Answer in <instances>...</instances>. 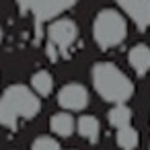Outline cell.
I'll use <instances>...</instances> for the list:
<instances>
[{
  "mask_svg": "<svg viewBox=\"0 0 150 150\" xmlns=\"http://www.w3.org/2000/svg\"><path fill=\"white\" fill-rule=\"evenodd\" d=\"M41 109L39 95L25 84H11L0 97V125L15 129L21 119H33Z\"/></svg>",
  "mask_w": 150,
  "mask_h": 150,
  "instance_id": "cell-1",
  "label": "cell"
},
{
  "mask_svg": "<svg viewBox=\"0 0 150 150\" xmlns=\"http://www.w3.org/2000/svg\"><path fill=\"white\" fill-rule=\"evenodd\" d=\"M91 78H93V86L99 93V97L109 101V103L121 105L134 95V84L127 78V74L111 62L95 64Z\"/></svg>",
  "mask_w": 150,
  "mask_h": 150,
  "instance_id": "cell-2",
  "label": "cell"
},
{
  "mask_svg": "<svg viewBox=\"0 0 150 150\" xmlns=\"http://www.w3.org/2000/svg\"><path fill=\"white\" fill-rule=\"evenodd\" d=\"M127 37V21L115 8H103L93 21V39L99 47L111 50L117 47Z\"/></svg>",
  "mask_w": 150,
  "mask_h": 150,
  "instance_id": "cell-3",
  "label": "cell"
},
{
  "mask_svg": "<svg viewBox=\"0 0 150 150\" xmlns=\"http://www.w3.org/2000/svg\"><path fill=\"white\" fill-rule=\"evenodd\" d=\"M76 37H78V25L68 17H60L52 21L47 27V39L60 50L70 47L76 41Z\"/></svg>",
  "mask_w": 150,
  "mask_h": 150,
  "instance_id": "cell-4",
  "label": "cell"
},
{
  "mask_svg": "<svg viewBox=\"0 0 150 150\" xmlns=\"http://www.w3.org/2000/svg\"><path fill=\"white\" fill-rule=\"evenodd\" d=\"M58 103L66 111H82L88 105V91L78 82H68L60 88Z\"/></svg>",
  "mask_w": 150,
  "mask_h": 150,
  "instance_id": "cell-5",
  "label": "cell"
},
{
  "mask_svg": "<svg viewBox=\"0 0 150 150\" xmlns=\"http://www.w3.org/2000/svg\"><path fill=\"white\" fill-rule=\"evenodd\" d=\"M17 2L23 11L35 13L39 19H50V17H56L58 13L70 8L74 4V0H17Z\"/></svg>",
  "mask_w": 150,
  "mask_h": 150,
  "instance_id": "cell-6",
  "label": "cell"
},
{
  "mask_svg": "<svg viewBox=\"0 0 150 150\" xmlns=\"http://www.w3.org/2000/svg\"><path fill=\"white\" fill-rule=\"evenodd\" d=\"M117 4L138 27L150 25V0H117Z\"/></svg>",
  "mask_w": 150,
  "mask_h": 150,
  "instance_id": "cell-7",
  "label": "cell"
},
{
  "mask_svg": "<svg viewBox=\"0 0 150 150\" xmlns=\"http://www.w3.org/2000/svg\"><path fill=\"white\" fill-rule=\"evenodd\" d=\"M127 60H129V66L138 72V74H146L150 72V47L144 45V43H138L129 50L127 54Z\"/></svg>",
  "mask_w": 150,
  "mask_h": 150,
  "instance_id": "cell-8",
  "label": "cell"
},
{
  "mask_svg": "<svg viewBox=\"0 0 150 150\" xmlns=\"http://www.w3.org/2000/svg\"><path fill=\"white\" fill-rule=\"evenodd\" d=\"M50 127H52V132H54L56 136L68 138V136H72V134H74L76 123H74V117H72L70 113L62 111V113L52 115V119H50Z\"/></svg>",
  "mask_w": 150,
  "mask_h": 150,
  "instance_id": "cell-9",
  "label": "cell"
},
{
  "mask_svg": "<svg viewBox=\"0 0 150 150\" xmlns=\"http://www.w3.org/2000/svg\"><path fill=\"white\" fill-rule=\"evenodd\" d=\"M76 129L88 142H97L99 140V134H101V123H99V119L95 115H82V117H78Z\"/></svg>",
  "mask_w": 150,
  "mask_h": 150,
  "instance_id": "cell-10",
  "label": "cell"
},
{
  "mask_svg": "<svg viewBox=\"0 0 150 150\" xmlns=\"http://www.w3.org/2000/svg\"><path fill=\"white\" fill-rule=\"evenodd\" d=\"M31 86L39 97H47L54 91V76L47 70H39L31 76Z\"/></svg>",
  "mask_w": 150,
  "mask_h": 150,
  "instance_id": "cell-11",
  "label": "cell"
},
{
  "mask_svg": "<svg viewBox=\"0 0 150 150\" xmlns=\"http://www.w3.org/2000/svg\"><path fill=\"white\" fill-rule=\"evenodd\" d=\"M107 119H109V123H111L113 127H117V129L127 127V125H129V121H132V109H129V107H125L123 103H121V105H115V107H111V109H109Z\"/></svg>",
  "mask_w": 150,
  "mask_h": 150,
  "instance_id": "cell-12",
  "label": "cell"
},
{
  "mask_svg": "<svg viewBox=\"0 0 150 150\" xmlns=\"http://www.w3.org/2000/svg\"><path fill=\"white\" fill-rule=\"evenodd\" d=\"M115 140H117V146H119L121 150H136V148H138V144H140V134H138V129H136V127L127 125V127L117 129Z\"/></svg>",
  "mask_w": 150,
  "mask_h": 150,
  "instance_id": "cell-13",
  "label": "cell"
},
{
  "mask_svg": "<svg viewBox=\"0 0 150 150\" xmlns=\"http://www.w3.org/2000/svg\"><path fill=\"white\" fill-rule=\"evenodd\" d=\"M31 150H60V144H58V140H54L50 136H39L33 142Z\"/></svg>",
  "mask_w": 150,
  "mask_h": 150,
  "instance_id": "cell-14",
  "label": "cell"
},
{
  "mask_svg": "<svg viewBox=\"0 0 150 150\" xmlns=\"http://www.w3.org/2000/svg\"><path fill=\"white\" fill-rule=\"evenodd\" d=\"M2 37H4V31H2V27H0V41H2Z\"/></svg>",
  "mask_w": 150,
  "mask_h": 150,
  "instance_id": "cell-15",
  "label": "cell"
}]
</instances>
